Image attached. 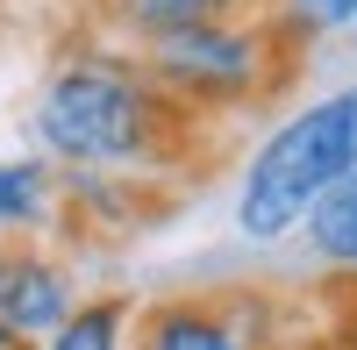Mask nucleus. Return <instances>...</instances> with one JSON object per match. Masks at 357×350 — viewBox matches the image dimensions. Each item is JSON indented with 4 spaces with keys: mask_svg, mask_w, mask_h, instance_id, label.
Listing matches in <instances>:
<instances>
[{
    "mask_svg": "<svg viewBox=\"0 0 357 350\" xmlns=\"http://www.w3.org/2000/svg\"><path fill=\"white\" fill-rule=\"evenodd\" d=\"M350 29H357V15H350Z\"/></svg>",
    "mask_w": 357,
    "mask_h": 350,
    "instance_id": "12",
    "label": "nucleus"
},
{
    "mask_svg": "<svg viewBox=\"0 0 357 350\" xmlns=\"http://www.w3.org/2000/svg\"><path fill=\"white\" fill-rule=\"evenodd\" d=\"M129 322H136V307L100 294V300H79L36 350H129Z\"/></svg>",
    "mask_w": 357,
    "mask_h": 350,
    "instance_id": "9",
    "label": "nucleus"
},
{
    "mask_svg": "<svg viewBox=\"0 0 357 350\" xmlns=\"http://www.w3.org/2000/svg\"><path fill=\"white\" fill-rule=\"evenodd\" d=\"M293 8H301V22H307V29H350L357 0H293Z\"/></svg>",
    "mask_w": 357,
    "mask_h": 350,
    "instance_id": "10",
    "label": "nucleus"
},
{
    "mask_svg": "<svg viewBox=\"0 0 357 350\" xmlns=\"http://www.w3.org/2000/svg\"><path fill=\"white\" fill-rule=\"evenodd\" d=\"M307 250L321 257V265H336V272H357V172L350 179H336L329 193L307 208Z\"/></svg>",
    "mask_w": 357,
    "mask_h": 350,
    "instance_id": "8",
    "label": "nucleus"
},
{
    "mask_svg": "<svg viewBox=\"0 0 357 350\" xmlns=\"http://www.w3.org/2000/svg\"><path fill=\"white\" fill-rule=\"evenodd\" d=\"M186 122V107L158 93V79L136 57H72L57 65L36 93V129L43 158L72 172H136L172 151V129Z\"/></svg>",
    "mask_w": 357,
    "mask_h": 350,
    "instance_id": "1",
    "label": "nucleus"
},
{
    "mask_svg": "<svg viewBox=\"0 0 357 350\" xmlns=\"http://www.w3.org/2000/svg\"><path fill=\"white\" fill-rule=\"evenodd\" d=\"M79 307V279L65 257H50L43 243H8L0 250V329H8L22 350L43 343L65 314Z\"/></svg>",
    "mask_w": 357,
    "mask_h": 350,
    "instance_id": "4",
    "label": "nucleus"
},
{
    "mask_svg": "<svg viewBox=\"0 0 357 350\" xmlns=\"http://www.w3.org/2000/svg\"><path fill=\"white\" fill-rule=\"evenodd\" d=\"M257 0H107V15L129 29L136 43L172 36V29H193V22H243Z\"/></svg>",
    "mask_w": 357,
    "mask_h": 350,
    "instance_id": "7",
    "label": "nucleus"
},
{
    "mask_svg": "<svg viewBox=\"0 0 357 350\" xmlns=\"http://www.w3.org/2000/svg\"><path fill=\"white\" fill-rule=\"evenodd\" d=\"M0 350H22V343H15V336H8V329H0Z\"/></svg>",
    "mask_w": 357,
    "mask_h": 350,
    "instance_id": "11",
    "label": "nucleus"
},
{
    "mask_svg": "<svg viewBox=\"0 0 357 350\" xmlns=\"http://www.w3.org/2000/svg\"><path fill=\"white\" fill-rule=\"evenodd\" d=\"M143 72L158 79V93L178 100L186 114L200 107H243V100H264L279 86V22H193V29H172V36H151L136 57Z\"/></svg>",
    "mask_w": 357,
    "mask_h": 350,
    "instance_id": "3",
    "label": "nucleus"
},
{
    "mask_svg": "<svg viewBox=\"0 0 357 350\" xmlns=\"http://www.w3.org/2000/svg\"><path fill=\"white\" fill-rule=\"evenodd\" d=\"M129 350H250L222 300H158L129 322Z\"/></svg>",
    "mask_w": 357,
    "mask_h": 350,
    "instance_id": "5",
    "label": "nucleus"
},
{
    "mask_svg": "<svg viewBox=\"0 0 357 350\" xmlns=\"http://www.w3.org/2000/svg\"><path fill=\"white\" fill-rule=\"evenodd\" d=\"M350 172H357V86H336V93L293 107L250 151L243 186H236V229L250 243H279Z\"/></svg>",
    "mask_w": 357,
    "mask_h": 350,
    "instance_id": "2",
    "label": "nucleus"
},
{
    "mask_svg": "<svg viewBox=\"0 0 357 350\" xmlns=\"http://www.w3.org/2000/svg\"><path fill=\"white\" fill-rule=\"evenodd\" d=\"M57 222V179L43 158H0V229L36 236Z\"/></svg>",
    "mask_w": 357,
    "mask_h": 350,
    "instance_id": "6",
    "label": "nucleus"
}]
</instances>
